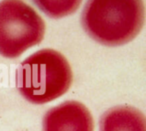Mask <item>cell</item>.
Returning <instances> with one entry per match:
<instances>
[{
	"label": "cell",
	"instance_id": "cell-1",
	"mask_svg": "<svg viewBox=\"0 0 146 131\" xmlns=\"http://www.w3.org/2000/svg\"><path fill=\"white\" fill-rule=\"evenodd\" d=\"M145 22L143 0H87L81 15L86 33L107 46L132 41Z\"/></svg>",
	"mask_w": 146,
	"mask_h": 131
},
{
	"label": "cell",
	"instance_id": "cell-2",
	"mask_svg": "<svg viewBox=\"0 0 146 131\" xmlns=\"http://www.w3.org/2000/svg\"><path fill=\"white\" fill-rule=\"evenodd\" d=\"M72 80V70L66 57L56 50L43 49L19 64L15 82L22 97L42 105L63 95Z\"/></svg>",
	"mask_w": 146,
	"mask_h": 131
},
{
	"label": "cell",
	"instance_id": "cell-3",
	"mask_svg": "<svg viewBox=\"0 0 146 131\" xmlns=\"http://www.w3.org/2000/svg\"><path fill=\"white\" fill-rule=\"evenodd\" d=\"M45 24L41 16L21 0L0 2V55L14 59L39 44Z\"/></svg>",
	"mask_w": 146,
	"mask_h": 131
},
{
	"label": "cell",
	"instance_id": "cell-4",
	"mask_svg": "<svg viewBox=\"0 0 146 131\" xmlns=\"http://www.w3.org/2000/svg\"><path fill=\"white\" fill-rule=\"evenodd\" d=\"M89 110L80 102L66 101L49 110L43 120V131H93Z\"/></svg>",
	"mask_w": 146,
	"mask_h": 131
},
{
	"label": "cell",
	"instance_id": "cell-5",
	"mask_svg": "<svg viewBox=\"0 0 146 131\" xmlns=\"http://www.w3.org/2000/svg\"><path fill=\"white\" fill-rule=\"evenodd\" d=\"M99 131H146L145 118L135 107L115 106L102 115Z\"/></svg>",
	"mask_w": 146,
	"mask_h": 131
},
{
	"label": "cell",
	"instance_id": "cell-6",
	"mask_svg": "<svg viewBox=\"0 0 146 131\" xmlns=\"http://www.w3.org/2000/svg\"><path fill=\"white\" fill-rule=\"evenodd\" d=\"M36 5L51 18H62L73 14L82 0H33Z\"/></svg>",
	"mask_w": 146,
	"mask_h": 131
}]
</instances>
